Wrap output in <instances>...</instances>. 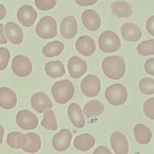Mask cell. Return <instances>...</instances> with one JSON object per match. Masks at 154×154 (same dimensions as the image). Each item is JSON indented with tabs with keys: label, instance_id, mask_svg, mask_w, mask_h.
Here are the masks:
<instances>
[{
	"label": "cell",
	"instance_id": "cell-12",
	"mask_svg": "<svg viewBox=\"0 0 154 154\" xmlns=\"http://www.w3.org/2000/svg\"><path fill=\"white\" fill-rule=\"evenodd\" d=\"M68 69L70 76L78 79L81 78L87 71V64L84 60L78 57H71L68 62Z\"/></svg>",
	"mask_w": 154,
	"mask_h": 154
},
{
	"label": "cell",
	"instance_id": "cell-3",
	"mask_svg": "<svg viewBox=\"0 0 154 154\" xmlns=\"http://www.w3.org/2000/svg\"><path fill=\"white\" fill-rule=\"evenodd\" d=\"M99 47L104 53L117 52L121 47V41L114 32L108 30L103 32L99 36Z\"/></svg>",
	"mask_w": 154,
	"mask_h": 154
},
{
	"label": "cell",
	"instance_id": "cell-4",
	"mask_svg": "<svg viewBox=\"0 0 154 154\" xmlns=\"http://www.w3.org/2000/svg\"><path fill=\"white\" fill-rule=\"evenodd\" d=\"M36 35L42 39H51L57 35V24L52 17H43L35 27Z\"/></svg>",
	"mask_w": 154,
	"mask_h": 154
},
{
	"label": "cell",
	"instance_id": "cell-32",
	"mask_svg": "<svg viewBox=\"0 0 154 154\" xmlns=\"http://www.w3.org/2000/svg\"><path fill=\"white\" fill-rule=\"evenodd\" d=\"M35 4L39 10L47 11L55 7L57 0H35Z\"/></svg>",
	"mask_w": 154,
	"mask_h": 154
},
{
	"label": "cell",
	"instance_id": "cell-35",
	"mask_svg": "<svg viewBox=\"0 0 154 154\" xmlns=\"http://www.w3.org/2000/svg\"><path fill=\"white\" fill-rule=\"evenodd\" d=\"M144 70L149 75L154 76V58L147 60L144 63Z\"/></svg>",
	"mask_w": 154,
	"mask_h": 154
},
{
	"label": "cell",
	"instance_id": "cell-10",
	"mask_svg": "<svg viewBox=\"0 0 154 154\" xmlns=\"http://www.w3.org/2000/svg\"><path fill=\"white\" fill-rule=\"evenodd\" d=\"M72 134L69 129H63L56 134L52 139L53 147L57 151L63 152L67 150L71 144Z\"/></svg>",
	"mask_w": 154,
	"mask_h": 154
},
{
	"label": "cell",
	"instance_id": "cell-1",
	"mask_svg": "<svg viewBox=\"0 0 154 154\" xmlns=\"http://www.w3.org/2000/svg\"><path fill=\"white\" fill-rule=\"evenodd\" d=\"M102 69L107 78L111 80L121 79L126 73V62L120 56H111L104 59Z\"/></svg>",
	"mask_w": 154,
	"mask_h": 154
},
{
	"label": "cell",
	"instance_id": "cell-7",
	"mask_svg": "<svg viewBox=\"0 0 154 154\" xmlns=\"http://www.w3.org/2000/svg\"><path fill=\"white\" fill-rule=\"evenodd\" d=\"M81 89L84 96L90 98L95 97L99 95L101 90L100 80L94 75H87L81 81Z\"/></svg>",
	"mask_w": 154,
	"mask_h": 154
},
{
	"label": "cell",
	"instance_id": "cell-17",
	"mask_svg": "<svg viewBox=\"0 0 154 154\" xmlns=\"http://www.w3.org/2000/svg\"><path fill=\"white\" fill-rule=\"evenodd\" d=\"M75 47L77 51L84 57L92 56L96 49L94 40L87 35H83L78 38L75 43Z\"/></svg>",
	"mask_w": 154,
	"mask_h": 154
},
{
	"label": "cell",
	"instance_id": "cell-27",
	"mask_svg": "<svg viewBox=\"0 0 154 154\" xmlns=\"http://www.w3.org/2000/svg\"><path fill=\"white\" fill-rule=\"evenodd\" d=\"M64 50V45L60 41H54L49 42L45 46L43 47L42 53L48 58L58 57L62 54Z\"/></svg>",
	"mask_w": 154,
	"mask_h": 154
},
{
	"label": "cell",
	"instance_id": "cell-16",
	"mask_svg": "<svg viewBox=\"0 0 154 154\" xmlns=\"http://www.w3.org/2000/svg\"><path fill=\"white\" fill-rule=\"evenodd\" d=\"M111 144L116 154L129 153V143L127 138L121 132H114L111 135Z\"/></svg>",
	"mask_w": 154,
	"mask_h": 154
},
{
	"label": "cell",
	"instance_id": "cell-11",
	"mask_svg": "<svg viewBox=\"0 0 154 154\" xmlns=\"http://www.w3.org/2000/svg\"><path fill=\"white\" fill-rule=\"evenodd\" d=\"M81 20L83 25L90 31L95 32L101 27V17L95 10L88 9L83 12L81 15Z\"/></svg>",
	"mask_w": 154,
	"mask_h": 154
},
{
	"label": "cell",
	"instance_id": "cell-24",
	"mask_svg": "<svg viewBox=\"0 0 154 154\" xmlns=\"http://www.w3.org/2000/svg\"><path fill=\"white\" fill-rule=\"evenodd\" d=\"M47 75L51 78H57L63 76L66 74L65 66L60 60L48 62L45 66Z\"/></svg>",
	"mask_w": 154,
	"mask_h": 154
},
{
	"label": "cell",
	"instance_id": "cell-39",
	"mask_svg": "<svg viewBox=\"0 0 154 154\" xmlns=\"http://www.w3.org/2000/svg\"><path fill=\"white\" fill-rule=\"evenodd\" d=\"M8 40L5 37L4 34V26L3 24H0V45L7 44Z\"/></svg>",
	"mask_w": 154,
	"mask_h": 154
},
{
	"label": "cell",
	"instance_id": "cell-38",
	"mask_svg": "<svg viewBox=\"0 0 154 154\" xmlns=\"http://www.w3.org/2000/svg\"><path fill=\"white\" fill-rule=\"evenodd\" d=\"M94 153H98V154H111V150L108 148H107L105 146H100V147H97L96 150L94 151Z\"/></svg>",
	"mask_w": 154,
	"mask_h": 154
},
{
	"label": "cell",
	"instance_id": "cell-5",
	"mask_svg": "<svg viewBox=\"0 0 154 154\" xmlns=\"http://www.w3.org/2000/svg\"><path fill=\"white\" fill-rule=\"evenodd\" d=\"M105 96L107 101L111 105L114 106H120L127 100L128 92L123 84H115L107 88Z\"/></svg>",
	"mask_w": 154,
	"mask_h": 154
},
{
	"label": "cell",
	"instance_id": "cell-26",
	"mask_svg": "<svg viewBox=\"0 0 154 154\" xmlns=\"http://www.w3.org/2000/svg\"><path fill=\"white\" fill-rule=\"evenodd\" d=\"M105 106L103 103L98 100H93L87 102L84 107V113L88 118L96 117L103 114Z\"/></svg>",
	"mask_w": 154,
	"mask_h": 154
},
{
	"label": "cell",
	"instance_id": "cell-23",
	"mask_svg": "<svg viewBox=\"0 0 154 154\" xmlns=\"http://www.w3.org/2000/svg\"><path fill=\"white\" fill-rule=\"evenodd\" d=\"M134 135L137 142L140 144H147L152 138V132L147 126L144 124L135 125L134 127Z\"/></svg>",
	"mask_w": 154,
	"mask_h": 154
},
{
	"label": "cell",
	"instance_id": "cell-29",
	"mask_svg": "<svg viewBox=\"0 0 154 154\" xmlns=\"http://www.w3.org/2000/svg\"><path fill=\"white\" fill-rule=\"evenodd\" d=\"M41 125L48 130H57L58 126L54 111L51 110H46L44 111V118L41 122Z\"/></svg>",
	"mask_w": 154,
	"mask_h": 154
},
{
	"label": "cell",
	"instance_id": "cell-15",
	"mask_svg": "<svg viewBox=\"0 0 154 154\" xmlns=\"http://www.w3.org/2000/svg\"><path fill=\"white\" fill-rule=\"evenodd\" d=\"M121 35L125 41L129 42H136L141 39L142 32L137 24L126 23L121 27Z\"/></svg>",
	"mask_w": 154,
	"mask_h": 154
},
{
	"label": "cell",
	"instance_id": "cell-21",
	"mask_svg": "<svg viewBox=\"0 0 154 154\" xmlns=\"http://www.w3.org/2000/svg\"><path fill=\"white\" fill-rule=\"evenodd\" d=\"M111 10L113 14L119 18H129L133 13L132 5L124 0L113 2L111 5Z\"/></svg>",
	"mask_w": 154,
	"mask_h": 154
},
{
	"label": "cell",
	"instance_id": "cell-14",
	"mask_svg": "<svg viewBox=\"0 0 154 154\" xmlns=\"http://www.w3.org/2000/svg\"><path fill=\"white\" fill-rule=\"evenodd\" d=\"M60 33L66 39H72L78 33V23L75 17L67 16L60 24Z\"/></svg>",
	"mask_w": 154,
	"mask_h": 154
},
{
	"label": "cell",
	"instance_id": "cell-6",
	"mask_svg": "<svg viewBox=\"0 0 154 154\" xmlns=\"http://www.w3.org/2000/svg\"><path fill=\"white\" fill-rule=\"evenodd\" d=\"M12 72L20 78L28 77L32 73V64L29 59L23 55H17L13 59L11 64Z\"/></svg>",
	"mask_w": 154,
	"mask_h": 154
},
{
	"label": "cell",
	"instance_id": "cell-40",
	"mask_svg": "<svg viewBox=\"0 0 154 154\" xmlns=\"http://www.w3.org/2000/svg\"><path fill=\"white\" fill-rule=\"evenodd\" d=\"M6 17V8L5 5L0 4V20L4 19Z\"/></svg>",
	"mask_w": 154,
	"mask_h": 154
},
{
	"label": "cell",
	"instance_id": "cell-28",
	"mask_svg": "<svg viewBox=\"0 0 154 154\" xmlns=\"http://www.w3.org/2000/svg\"><path fill=\"white\" fill-rule=\"evenodd\" d=\"M26 136L21 132H12L7 136V144L14 149H21L26 144Z\"/></svg>",
	"mask_w": 154,
	"mask_h": 154
},
{
	"label": "cell",
	"instance_id": "cell-18",
	"mask_svg": "<svg viewBox=\"0 0 154 154\" xmlns=\"http://www.w3.org/2000/svg\"><path fill=\"white\" fill-rule=\"evenodd\" d=\"M17 95L8 87L0 88V107L5 110L13 109L17 105Z\"/></svg>",
	"mask_w": 154,
	"mask_h": 154
},
{
	"label": "cell",
	"instance_id": "cell-19",
	"mask_svg": "<svg viewBox=\"0 0 154 154\" xmlns=\"http://www.w3.org/2000/svg\"><path fill=\"white\" fill-rule=\"evenodd\" d=\"M5 32L8 40L14 45H20L23 41V33L22 29L15 23H8L5 26Z\"/></svg>",
	"mask_w": 154,
	"mask_h": 154
},
{
	"label": "cell",
	"instance_id": "cell-9",
	"mask_svg": "<svg viewBox=\"0 0 154 154\" xmlns=\"http://www.w3.org/2000/svg\"><path fill=\"white\" fill-rule=\"evenodd\" d=\"M37 12L32 6L25 5L18 9L17 13V18L18 21L26 27H30L35 23L37 19Z\"/></svg>",
	"mask_w": 154,
	"mask_h": 154
},
{
	"label": "cell",
	"instance_id": "cell-22",
	"mask_svg": "<svg viewBox=\"0 0 154 154\" xmlns=\"http://www.w3.org/2000/svg\"><path fill=\"white\" fill-rule=\"evenodd\" d=\"M95 138L90 134H81L75 138L74 146L77 150L85 152L90 150L95 145Z\"/></svg>",
	"mask_w": 154,
	"mask_h": 154
},
{
	"label": "cell",
	"instance_id": "cell-31",
	"mask_svg": "<svg viewBox=\"0 0 154 154\" xmlns=\"http://www.w3.org/2000/svg\"><path fill=\"white\" fill-rule=\"evenodd\" d=\"M139 89L142 93L145 95L154 94V79L145 78L139 82Z\"/></svg>",
	"mask_w": 154,
	"mask_h": 154
},
{
	"label": "cell",
	"instance_id": "cell-8",
	"mask_svg": "<svg viewBox=\"0 0 154 154\" xmlns=\"http://www.w3.org/2000/svg\"><path fill=\"white\" fill-rule=\"evenodd\" d=\"M16 123L23 130H32L38 126V120L37 116L27 110H21L17 114Z\"/></svg>",
	"mask_w": 154,
	"mask_h": 154
},
{
	"label": "cell",
	"instance_id": "cell-25",
	"mask_svg": "<svg viewBox=\"0 0 154 154\" xmlns=\"http://www.w3.org/2000/svg\"><path fill=\"white\" fill-rule=\"evenodd\" d=\"M26 136V144L23 147V150L26 153H35L39 151L42 147V140L40 136L35 132H29Z\"/></svg>",
	"mask_w": 154,
	"mask_h": 154
},
{
	"label": "cell",
	"instance_id": "cell-37",
	"mask_svg": "<svg viewBox=\"0 0 154 154\" xmlns=\"http://www.w3.org/2000/svg\"><path fill=\"white\" fill-rule=\"evenodd\" d=\"M75 1L78 5L86 7V6L93 5L96 4L98 0H75Z\"/></svg>",
	"mask_w": 154,
	"mask_h": 154
},
{
	"label": "cell",
	"instance_id": "cell-41",
	"mask_svg": "<svg viewBox=\"0 0 154 154\" xmlns=\"http://www.w3.org/2000/svg\"><path fill=\"white\" fill-rule=\"evenodd\" d=\"M4 132H5L4 129H3V127L2 126V125L0 124V144L2 143L3 136H4Z\"/></svg>",
	"mask_w": 154,
	"mask_h": 154
},
{
	"label": "cell",
	"instance_id": "cell-33",
	"mask_svg": "<svg viewBox=\"0 0 154 154\" xmlns=\"http://www.w3.org/2000/svg\"><path fill=\"white\" fill-rule=\"evenodd\" d=\"M10 51L6 48H0V71L7 68L10 60Z\"/></svg>",
	"mask_w": 154,
	"mask_h": 154
},
{
	"label": "cell",
	"instance_id": "cell-36",
	"mask_svg": "<svg viewBox=\"0 0 154 154\" xmlns=\"http://www.w3.org/2000/svg\"><path fill=\"white\" fill-rule=\"evenodd\" d=\"M146 29L150 35L154 36V15L147 19L146 23Z\"/></svg>",
	"mask_w": 154,
	"mask_h": 154
},
{
	"label": "cell",
	"instance_id": "cell-20",
	"mask_svg": "<svg viewBox=\"0 0 154 154\" xmlns=\"http://www.w3.org/2000/svg\"><path fill=\"white\" fill-rule=\"evenodd\" d=\"M68 115L72 124L78 129H82L85 126V118L79 105L72 103L68 108Z\"/></svg>",
	"mask_w": 154,
	"mask_h": 154
},
{
	"label": "cell",
	"instance_id": "cell-30",
	"mask_svg": "<svg viewBox=\"0 0 154 154\" xmlns=\"http://www.w3.org/2000/svg\"><path fill=\"white\" fill-rule=\"evenodd\" d=\"M137 52L139 55L147 57L154 54V39L144 41L137 46Z\"/></svg>",
	"mask_w": 154,
	"mask_h": 154
},
{
	"label": "cell",
	"instance_id": "cell-34",
	"mask_svg": "<svg viewBox=\"0 0 154 154\" xmlns=\"http://www.w3.org/2000/svg\"><path fill=\"white\" fill-rule=\"evenodd\" d=\"M144 112L148 118L154 120V97L147 99L144 102Z\"/></svg>",
	"mask_w": 154,
	"mask_h": 154
},
{
	"label": "cell",
	"instance_id": "cell-2",
	"mask_svg": "<svg viewBox=\"0 0 154 154\" xmlns=\"http://www.w3.org/2000/svg\"><path fill=\"white\" fill-rule=\"evenodd\" d=\"M75 88L69 80H63L54 83L51 88V93L54 100L60 105H65L72 99Z\"/></svg>",
	"mask_w": 154,
	"mask_h": 154
},
{
	"label": "cell",
	"instance_id": "cell-13",
	"mask_svg": "<svg viewBox=\"0 0 154 154\" xmlns=\"http://www.w3.org/2000/svg\"><path fill=\"white\" fill-rule=\"evenodd\" d=\"M31 105L35 111L39 114L53 108V103L50 98L44 93H36L31 97Z\"/></svg>",
	"mask_w": 154,
	"mask_h": 154
}]
</instances>
